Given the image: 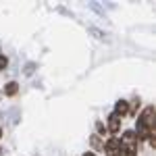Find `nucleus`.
I'll use <instances>...</instances> for the list:
<instances>
[{"label": "nucleus", "instance_id": "9b49d317", "mask_svg": "<svg viewBox=\"0 0 156 156\" xmlns=\"http://www.w3.org/2000/svg\"><path fill=\"white\" fill-rule=\"evenodd\" d=\"M0 137H2V129H0Z\"/></svg>", "mask_w": 156, "mask_h": 156}, {"label": "nucleus", "instance_id": "39448f33", "mask_svg": "<svg viewBox=\"0 0 156 156\" xmlns=\"http://www.w3.org/2000/svg\"><path fill=\"white\" fill-rule=\"evenodd\" d=\"M129 112V102L127 100H119L117 104H115V115L117 117H123V115H127Z\"/></svg>", "mask_w": 156, "mask_h": 156}, {"label": "nucleus", "instance_id": "0eeeda50", "mask_svg": "<svg viewBox=\"0 0 156 156\" xmlns=\"http://www.w3.org/2000/svg\"><path fill=\"white\" fill-rule=\"evenodd\" d=\"M87 31H90V34H94L96 40H106V34H104V31H100V29H96V27H87Z\"/></svg>", "mask_w": 156, "mask_h": 156}, {"label": "nucleus", "instance_id": "423d86ee", "mask_svg": "<svg viewBox=\"0 0 156 156\" xmlns=\"http://www.w3.org/2000/svg\"><path fill=\"white\" fill-rule=\"evenodd\" d=\"M17 92H19V83L17 81H9L4 85V94L6 96H17Z\"/></svg>", "mask_w": 156, "mask_h": 156}, {"label": "nucleus", "instance_id": "20e7f679", "mask_svg": "<svg viewBox=\"0 0 156 156\" xmlns=\"http://www.w3.org/2000/svg\"><path fill=\"white\" fill-rule=\"evenodd\" d=\"M119 129H121V117H117V115L112 112V115L108 117V125H106V131H108V133H112V135H115V133H119Z\"/></svg>", "mask_w": 156, "mask_h": 156}, {"label": "nucleus", "instance_id": "7ed1b4c3", "mask_svg": "<svg viewBox=\"0 0 156 156\" xmlns=\"http://www.w3.org/2000/svg\"><path fill=\"white\" fill-rule=\"evenodd\" d=\"M119 148H121L119 137H110L106 144H104V152H106V156H115L119 152Z\"/></svg>", "mask_w": 156, "mask_h": 156}, {"label": "nucleus", "instance_id": "9d476101", "mask_svg": "<svg viewBox=\"0 0 156 156\" xmlns=\"http://www.w3.org/2000/svg\"><path fill=\"white\" fill-rule=\"evenodd\" d=\"M83 156H96V154H94V152H85Z\"/></svg>", "mask_w": 156, "mask_h": 156}, {"label": "nucleus", "instance_id": "f257e3e1", "mask_svg": "<svg viewBox=\"0 0 156 156\" xmlns=\"http://www.w3.org/2000/svg\"><path fill=\"white\" fill-rule=\"evenodd\" d=\"M156 108L154 106H146L144 112L137 117V127H135V135L137 140H148L154 133V125H156Z\"/></svg>", "mask_w": 156, "mask_h": 156}, {"label": "nucleus", "instance_id": "6e6552de", "mask_svg": "<svg viewBox=\"0 0 156 156\" xmlns=\"http://www.w3.org/2000/svg\"><path fill=\"white\" fill-rule=\"evenodd\" d=\"M96 129H98V133H100L102 137H104V133H108V131H106V127L102 125V121H96Z\"/></svg>", "mask_w": 156, "mask_h": 156}, {"label": "nucleus", "instance_id": "1a4fd4ad", "mask_svg": "<svg viewBox=\"0 0 156 156\" xmlns=\"http://www.w3.org/2000/svg\"><path fill=\"white\" fill-rule=\"evenodd\" d=\"M6 65H9V58H6L4 54H0V71H4V69H6Z\"/></svg>", "mask_w": 156, "mask_h": 156}, {"label": "nucleus", "instance_id": "f03ea898", "mask_svg": "<svg viewBox=\"0 0 156 156\" xmlns=\"http://www.w3.org/2000/svg\"><path fill=\"white\" fill-rule=\"evenodd\" d=\"M121 146H125V148H131V150H137V144H140V140H137V135L133 131H125L123 135L119 137Z\"/></svg>", "mask_w": 156, "mask_h": 156}]
</instances>
